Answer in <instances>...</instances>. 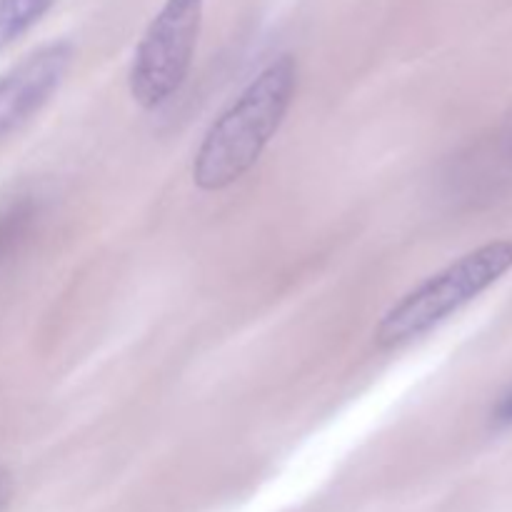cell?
<instances>
[{"mask_svg": "<svg viewBox=\"0 0 512 512\" xmlns=\"http://www.w3.org/2000/svg\"><path fill=\"white\" fill-rule=\"evenodd\" d=\"M75 48L68 40L40 45L0 75V140L23 128L58 93L73 65Z\"/></svg>", "mask_w": 512, "mask_h": 512, "instance_id": "cell-4", "label": "cell"}, {"mask_svg": "<svg viewBox=\"0 0 512 512\" xmlns=\"http://www.w3.org/2000/svg\"><path fill=\"white\" fill-rule=\"evenodd\" d=\"M205 0H165L145 28L128 73L130 98L143 110L163 108L193 68Z\"/></svg>", "mask_w": 512, "mask_h": 512, "instance_id": "cell-3", "label": "cell"}, {"mask_svg": "<svg viewBox=\"0 0 512 512\" xmlns=\"http://www.w3.org/2000/svg\"><path fill=\"white\" fill-rule=\"evenodd\" d=\"M10 495H13V480H10L8 470L0 465V512L10 503Z\"/></svg>", "mask_w": 512, "mask_h": 512, "instance_id": "cell-8", "label": "cell"}, {"mask_svg": "<svg viewBox=\"0 0 512 512\" xmlns=\"http://www.w3.org/2000/svg\"><path fill=\"white\" fill-rule=\"evenodd\" d=\"M35 215H38V203L33 195H18L0 208V263L8 260V255L18 248L33 225Z\"/></svg>", "mask_w": 512, "mask_h": 512, "instance_id": "cell-6", "label": "cell"}, {"mask_svg": "<svg viewBox=\"0 0 512 512\" xmlns=\"http://www.w3.org/2000/svg\"><path fill=\"white\" fill-rule=\"evenodd\" d=\"M490 423H493L495 428H512V388L508 390V393L500 395L498 403L493 405Z\"/></svg>", "mask_w": 512, "mask_h": 512, "instance_id": "cell-7", "label": "cell"}, {"mask_svg": "<svg viewBox=\"0 0 512 512\" xmlns=\"http://www.w3.org/2000/svg\"><path fill=\"white\" fill-rule=\"evenodd\" d=\"M295 93L298 63L293 55H278L205 130L190 168L195 188L220 193L248 175L283 128Z\"/></svg>", "mask_w": 512, "mask_h": 512, "instance_id": "cell-1", "label": "cell"}, {"mask_svg": "<svg viewBox=\"0 0 512 512\" xmlns=\"http://www.w3.org/2000/svg\"><path fill=\"white\" fill-rule=\"evenodd\" d=\"M512 270V240H490L420 280L395 300L373 330L380 350H395L443 325Z\"/></svg>", "mask_w": 512, "mask_h": 512, "instance_id": "cell-2", "label": "cell"}, {"mask_svg": "<svg viewBox=\"0 0 512 512\" xmlns=\"http://www.w3.org/2000/svg\"><path fill=\"white\" fill-rule=\"evenodd\" d=\"M58 0H0V50L28 33Z\"/></svg>", "mask_w": 512, "mask_h": 512, "instance_id": "cell-5", "label": "cell"}]
</instances>
